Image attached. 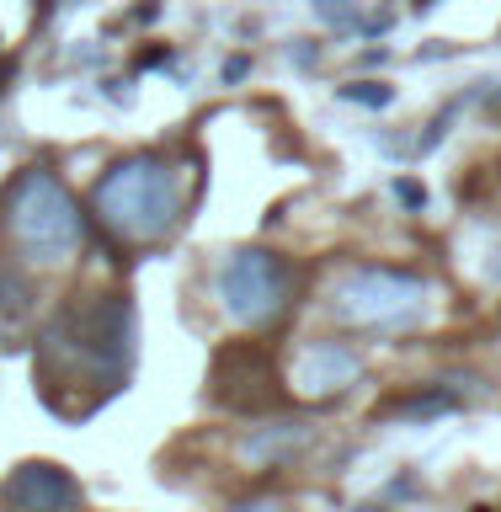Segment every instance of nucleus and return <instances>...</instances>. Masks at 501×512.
<instances>
[]
</instances>
